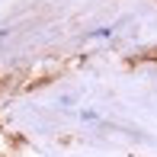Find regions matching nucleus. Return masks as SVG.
Masks as SVG:
<instances>
[]
</instances>
